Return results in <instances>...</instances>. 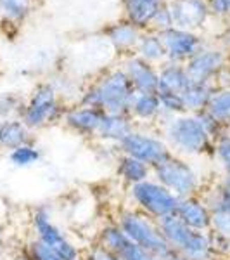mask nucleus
<instances>
[{
    "instance_id": "f257e3e1",
    "label": "nucleus",
    "mask_w": 230,
    "mask_h": 260,
    "mask_svg": "<svg viewBox=\"0 0 230 260\" xmlns=\"http://www.w3.org/2000/svg\"><path fill=\"white\" fill-rule=\"evenodd\" d=\"M135 95L123 68H112L102 73L97 80L85 87L80 94L78 104L95 108L102 113H116V115H128L130 104Z\"/></svg>"
},
{
    "instance_id": "f03ea898",
    "label": "nucleus",
    "mask_w": 230,
    "mask_h": 260,
    "mask_svg": "<svg viewBox=\"0 0 230 260\" xmlns=\"http://www.w3.org/2000/svg\"><path fill=\"white\" fill-rule=\"evenodd\" d=\"M161 137L168 144L173 154L182 158L213 156V139L203 128L198 116L183 113L178 116L163 120L160 123Z\"/></svg>"
},
{
    "instance_id": "7ed1b4c3",
    "label": "nucleus",
    "mask_w": 230,
    "mask_h": 260,
    "mask_svg": "<svg viewBox=\"0 0 230 260\" xmlns=\"http://www.w3.org/2000/svg\"><path fill=\"white\" fill-rule=\"evenodd\" d=\"M114 222L127 234L128 240L139 245L145 251H149L158 260H165L173 253V250L170 248V245L163 238L158 220L144 215V213L135 210L130 205L121 207L116 212Z\"/></svg>"
},
{
    "instance_id": "20e7f679",
    "label": "nucleus",
    "mask_w": 230,
    "mask_h": 260,
    "mask_svg": "<svg viewBox=\"0 0 230 260\" xmlns=\"http://www.w3.org/2000/svg\"><path fill=\"white\" fill-rule=\"evenodd\" d=\"M152 177L173 192L178 200L203 194L206 189V182L201 170L189 158H182L178 154H171L170 158L154 167Z\"/></svg>"
},
{
    "instance_id": "39448f33",
    "label": "nucleus",
    "mask_w": 230,
    "mask_h": 260,
    "mask_svg": "<svg viewBox=\"0 0 230 260\" xmlns=\"http://www.w3.org/2000/svg\"><path fill=\"white\" fill-rule=\"evenodd\" d=\"M158 225L170 248L185 260H213L216 257L210 233L187 228L175 215L158 220Z\"/></svg>"
},
{
    "instance_id": "423d86ee",
    "label": "nucleus",
    "mask_w": 230,
    "mask_h": 260,
    "mask_svg": "<svg viewBox=\"0 0 230 260\" xmlns=\"http://www.w3.org/2000/svg\"><path fill=\"white\" fill-rule=\"evenodd\" d=\"M66 110L68 106L59 98L52 82H40L24 103L19 118L31 132H35L62 121Z\"/></svg>"
},
{
    "instance_id": "0eeeda50",
    "label": "nucleus",
    "mask_w": 230,
    "mask_h": 260,
    "mask_svg": "<svg viewBox=\"0 0 230 260\" xmlns=\"http://www.w3.org/2000/svg\"><path fill=\"white\" fill-rule=\"evenodd\" d=\"M31 229L35 240L52 250L62 260H82L83 250L76 245L59 225L54 222L52 212L47 205L35 208L31 213Z\"/></svg>"
},
{
    "instance_id": "6e6552de",
    "label": "nucleus",
    "mask_w": 230,
    "mask_h": 260,
    "mask_svg": "<svg viewBox=\"0 0 230 260\" xmlns=\"http://www.w3.org/2000/svg\"><path fill=\"white\" fill-rule=\"evenodd\" d=\"M128 201H130V207L142 212L144 215L154 220H161L168 215H173L178 198L154 177H150L128 187Z\"/></svg>"
},
{
    "instance_id": "1a4fd4ad",
    "label": "nucleus",
    "mask_w": 230,
    "mask_h": 260,
    "mask_svg": "<svg viewBox=\"0 0 230 260\" xmlns=\"http://www.w3.org/2000/svg\"><path fill=\"white\" fill-rule=\"evenodd\" d=\"M120 153H125L128 156H133L142 163L149 165L150 169H154L156 165H160L161 161H165L166 158H170L171 149L165 139L161 137V134L150 132V130L135 127L120 142L118 146Z\"/></svg>"
},
{
    "instance_id": "9d476101",
    "label": "nucleus",
    "mask_w": 230,
    "mask_h": 260,
    "mask_svg": "<svg viewBox=\"0 0 230 260\" xmlns=\"http://www.w3.org/2000/svg\"><path fill=\"white\" fill-rule=\"evenodd\" d=\"M160 37L166 50V61L177 62V64H185L190 57H194L199 50L206 47V42L198 31L182 30L177 26L161 31Z\"/></svg>"
},
{
    "instance_id": "9b49d317",
    "label": "nucleus",
    "mask_w": 230,
    "mask_h": 260,
    "mask_svg": "<svg viewBox=\"0 0 230 260\" xmlns=\"http://www.w3.org/2000/svg\"><path fill=\"white\" fill-rule=\"evenodd\" d=\"M228 64V52L221 47L206 45L194 57L185 62V70L192 82L198 83H216V78Z\"/></svg>"
},
{
    "instance_id": "f8f14e48",
    "label": "nucleus",
    "mask_w": 230,
    "mask_h": 260,
    "mask_svg": "<svg viewBox=\"0 0 230 260\" xmlns=\"http://www.w3.org/2000/svg\"><path fill=\"white\" fill-rule=\"evenodd\" d=\"M166 4L173 18V26L182 30L198 31L204 28L211 16L208 0H170Z\"/></svg>"
},
{
    "instance_id": "ddd939ff",
    "label": "nucleus",
    "mask_w": 230,
    "mask_h": 260,
    "mask_svg": "<svg viewBox=\"0 0 230 260\" xmlns=\"http://www.w3.org/2000/svg\"><path fill=\"white\" fill-rule=\"evenodd\" d=\"M104 113L95 108L83 106V104H74V106H68L64 116H62V123L69 132L76 134V136L83 137V139L95 141L97 139V132L102 121Z\"/></svg>"
},
{
    "instance_id": "4468645a",
    "label": "nucleus",
    "mask_w": 230,
    "mask_h": 260,
    "mask_svg": "<svg viewBox=\"0 0 230 260\" xmlns=\"http://www.w3.org/2000/svg\"><path fill=\"white\" fill-rule=\"evenodd\" d=\"M173 215L180 222H183L187 228L194 231H201V233H210L211 231L213 212L203 194L180 198Z\"/></svg>"
},
{
    "instance_id": "2eb2a0df",
    "label": "nucleus",
    "mask_w": 230,
    "mask_h": 260,
    "mask_svg": "<svg viewBox=\"0 0 230 260\" xmlns=\"http://www.w3.org/2000/svg\"><path fill=\"white\" fill-rule=\"evenodd\" d=\"M121 68L127 73L128 80L135 92H158V83H160V71L158 66L150 64L137 56L135 52L125 56Z\"/></svg>"
},
{
    "instance_id": "dca6fc26",
    "label": "nucleus",
    "mask_w": 230,
    "mask_h": 260,
    "mask_svg": "<svg viewBox=\"0 0 230 260\" xmlns=\"http://www.w3.org/2000/svg\"><path fill=\"white\" fill-rule=\"evenodd\" d=\"M128 115H130V118L135 125L161 123L163 111L158 92H135Z\"/></svg>"
},
{
    "instance_id": "f3484780",
    "label": "nucleus",
    "mask_w": 230,
    "mask_h": 260,
    "mask_svg": "<svg viewBox=\"0 0 230 260\" xmlns=\"http://www.w3.org/2000/svg\"><path fill=\"white\" fill-rule=\"evenodd\" d=\"M135 128V123L130 118V115H116V113H104L102 121L97 132L99 142L104 144L120 146V142Z\"/></svg>"
},
{
    "instance_id": "a211bd4d",
    "label": "nucleus",
    "mask_w": 230,
    "mask_h": 260,
    "mask_svg": "<svg viewBox=\"0 0 230 260\" xmlns=\"http://www.w3.org/2000/svg\"><path fill=\"white\" fill-rule=\"evenodd\" d=\"M114 174L125 186L130 187L152 177V169L137 158L120 153L114 160Z\"/></svg>"
},
{
    "instance_id": "6ab92c4d",
    "label": "nucleus",
    "mask_w": 230,
    "mask_h": 260,
    "mask_svg": "<svg viewBox=\"0 0 230 260\" xmlns=\"http://www.w3.org/2000/svg\"><path fill=\"white\" fill-rule=\"evenodd\" d=\"M107 42L121 54H132L135 50L137 42H139L142 30L133 26L130 21H120V23H112L104 30Z\"/></svg>"
},
{
    "instance_id": "aec40b11",
    "label": "nucleus",
    "mask_w": 230,
    "mask_h": 260,
    "mask_svg": "<svg viewBox=\"0 0 230 260\" xmlns=\"http://www.w3.org/2000/svg\"><path fill=\"white\" fill-rule=\"evenodd\" d=\"M163 4L165 2L161 0H123V9L127 21H130L139 30L145 31L149 30L150 21Z\"/></svg>"
},
{
    "instance_id": "412c9836",
    "label": "nucleus",
    "mask_w": 230,
    "mask_h": 260,
    "mask_svg": "<svg viewBox=\"0 0 230 260\" xmlns=\"http://www.w3.org/2000/svg\"><path fill=\"white\" fill-rule=\"evenodd\" d=\"M158 71H160L158 92H175V94H182V92L192 83L189 73H187L183 64L166 61V62H163L161 66H158Z\"/></svg>"
},
{
    "instance_id": "4be33fe9",
    "label": "nucleus",
    "mask_w": 230,
    "mask_h": 260,
    "mask_svg": "<svg viewBox=\"0 0 230 260\" xmlns=\"http://www.w3.org/2000/svg\"><path fill=\"white\" fill-rule=\"evenodd\" d=\"M33 142L31 130L21 118H9L0 121V149L12 151L23 144Z\"/></svg>"
},
{
    "instance_id": "5701e85b",
    "label": "nucleus",
    "mask_w": 230,
    "mask_h": 260,
    "mask_svg": "<svg viewBox=\"0 0 230 260\" xmlns=\"http://www.w3.org/2000/svg\"><path fill=\"white\" fill-rule=\"evenodd\" d=\"M215 92H216L215 83L192 82L190 85L182 92V99H183V104H185L187 113L196 115V113L206 111L213 95H215Z\"/></svg>"
},
{
    "instance_id": "b1692460",
    "label": "nucleus",
    "mask_w": 230,
    "mask_h": 260,
    "mask_svg": "<svg viewBox=\"0 0 230 260\" xmlns=\"http://www.w3.org/2000/svg\"><path fill=\"white\" fill-rule=\"evenodd\" d=\"M135 54L154 66H161L163 62H166L165 45H163L160 33L156 31H150V30L142 31L140 39L137 42Z\"/></svg>"
},
{
    "instance_id": "393cba45",
    "label": "nucleus",
    "mask_w": 230,
    "mask_h": 260,
    "mask_svg": "<svg viewBox=\"0 0 230 260\" xmlns=\"http://www.w3.org/2000/svg\"><path fill=\"white\" fill-rule=\"evenodd\" d=\"M203 196L211 212L230 213V175L221 174L210 186H206Z\"/></svg>"
},
{
    "instance_id": "a878e982",
    "label": "nucleus",
    "mask_w": 230,
    "mask_h": 260,
    "mask_svg": "<svg viewBox=\"0 0 230 260\" xmlns=\"http://www.w3.org/2000/svg\"><path fill=\"white\" fill-rule=\"evenodd\" d=\"M42 160V149L33 142L23 144L19 148L9 151V161L18 169H28V167L36 165Z\"/></svg>"
},
{
    "instance_id": "bb28decb",
    "label": "nucleus",
    "mask_w": 230,
    "mask_h": 260,
    "mask_svg": "<svg viewBox=\"0 0 230 260\" xmlns=\"http://www.w3.org/2000/svg\"><path fill=\"white\" fill-rule=\"evenodd\" d=\"M208 111L218 121L230 127V87L216 89L210 106H208Z\"/></svg>"
},
{
    "instance_id": "cd10ccee",
    "label": "nucleus",
    "mask_w": 230,
    "mask_h": 260,
    "mask_svg": "<svg viewBox=\"0 0 230 260\" xmlns=\"http://www.w3.org/2000/svg\"><path fill=\"white\" fill-rule=\"evenodd\" d=\"M213 160L223 175H230V127L213 144Z\"/></svg>"
},
{
    "instance_id": "c85d7f7f",
    "label": "nucleus",
    "mask_w": 230,
    "mask_h": 260,
    "mask_svg": "<svg viewBox=\"0 0 230 260\" xmlns=\"http://www.w3.org/2000/svg\"><path fill=\"white\" fill-rule=\"evenodd\" d=\"M31 11V0H0V12L7 19L21 23Z\"/></svg>"
},
{
    "instance_id": "c756f323",
    "label": "nucleus",
    "mask_w": 230,
    "mask_h": 260,
    "mask_svg": "<svg viewBox=\"0 0 230 260\" xmlns=\"http://www.w3.org/2000/svg\"><path fill=\"white\" fill-rule=\"evenodd\" d=\"M158 95H160V101H161L163 120L187 113L182 94H175V92H158Z\"/></svg>"
},
{
    "instance_id": "7c9ffc66",
    "label": "nucleus",
    "mask_w": 230,
    "mask_h": 260,
    "mask_svg": "<svg viewBox=\"0 0 230 260\" xmlns=\"http://www.w3.org/2000/svg\"><path fill=\"white\" fill-rule=\"evenodd\" d=\"M24 101L14 92H4L0 94V121L9 118H19L23 111Z\"/></svg>"
},
{
    "instance_id": "2f4dec72",
    "label": "nucleus",
    "mask_w": 230,
    "mask_h": 260,
    "mask_svg": "<svg viewBox=\"0 0 230 260\" xmlns=\"http://www.w3.org/2000/svg\"><path fill=\"white\" fill-rule=\"evenodd\" d=\"M114 255H118L121 260H158L156 257H152L149 251H145L144 248H140L139 245H135L133 241L128 240V236H127V240L123 241V245L116 250Z\"/></svg>"
},
{
    "instance_id": "473e14b6",
    "label": "nucleus",
    "mask_w": 230,
    "mask_h": 260,
    "mask_svg": "<svg viewBox=\"0 0 230 260\" xmlns=\"http://www.w3.org/2000/svg\"><path fill=\"white\" fill-rule=\"evenodd\" d=\"M196 116H198V120L201 121V125H203V128L206 130V134L211 137L213 142H215L218 137L221 136V134L225 132L228 127L227 125H223L221 121H218L215 118V116L211 115L210 111H201V113H196Z\"/></svg>"
},
{
    "instance_id": "72a5a7b5",
    "label": "nucleus",
    "mask_w": 230,
    "mask_h": 260,
    "mask_svg": "<svg viewBox=\"0 0 230 260\" xmlns=\"http://www.w3.org/2000/svg\"><path fill=\"white\" fill-rule=\"evenodd\" d=\"M24 258L26 260H62L57 257L52 250H49L47 246H44L36 240H31L28 243L26 251H24Z\"/></svg>"
},
{
    "instance_id": "f704fd0d",
    "label": "nucleus",
    "mask_w": 230,
    "mask_h": 260,
    "mask_svg": "<svg viewBox=\"0 0 230 260\" xmlns=\"http://www.w3.org/2000/svg\"><path fill=\"white\" fill-rule=\"evenodd\" d=\"M173 26V18H171V12H170V7L168 4H163L160 7V11L156 12V16L152 18L150 21V26L149 30L150 31H156V33H161L165 30H168V28Z\"/></svg>"
},
{
    "instance_id": "c9c22d12",
    "label": "nucleus",
    "mask_w": 230,
    "mask_h": 260,
    "mask_svg": "<svg viewBox=\"0 0 230 260\" xmlns=\"http://www.w3.org/2000/svg\"><path fill=\"white\" fill-rule=\"evenodd\" d=\"M82 260H121V258L118 255L112 253V251L102 248V246L94 241L92 245H89L85 250H83Z\"/></svg>"
},
{
    "instance_id": "e433bc0d",
    "label": "nucleus",
    "mask_w": 230,
    "mask_h": 260,
    "mask_svg": "<svg viewBox=\"0 0 230 260\" xmlns=\"http://www.w3.org/2000/svg\"><path fill=\"white\" fill-rule=\"evenodd\" d=\"M211 231L220 236L227 238L230 241V213H221V212H213V224Z\"/></svg>"
},
{
    "instance_id": "4c0bfd02",
    "label": "nucleus",
    "mask_w": 230,
    "mask_h": 260,
    "mask_svg": "<svg viewBox=\"0 0 230 260\" xmlns=\"http://www.w3.org/2000/svg\"><path fill=\"white\" fill-rule=\"evenodd\" d=\"M208 9L215 18H230L228 0H208Z\"/></svg>"
},
{
    "instance_id": "58836bf2",
    "label": "nucleus",
    "mask_w": 230,
    "mask_h": 260,
    "mask_svg": "<svg viewBox=\"0 0 230 260\" xmlns=\"http://www.w3.org/2000/svg\"><path fill=\"white\" fill-rule=\"evenodd\" d=\"M220 45H221V49H223L225 52L230 54V26L220 35Z\"/></svg>"
},
{
    "instance_id": "ea45409f",
    "label": "nucleus",
    "mask_w": 230,
    "mask_h": 260,
    "mask_svg": "<svg viewBox=\"0 0 230 260\" xmlns=\"http://www.w3.org/2000/svg\"><path fill=\"white\" fill-rule=\"evenodd\" d=\"M227 71H228V75H230V56H228V64H227Z\"/></svg>"
},
{
    "instance_id": "a19ab883",
    "label": "nucleus",
    "mask_w": 230,
    "mask_h": 260,
    "mask_svg": "<svg viewBox=\"0 0 230 260\" xmlns=\"http://www.w3.org/2000/svg\"><path fill=\"white\" fill-rule=\"evenodd\" d=\"M16 260H26V258H24V257H23V258H16Z\"/></svg>"
},
{
    "instance_id": "79ce46f5",
    "label": "nucleus",
    "mask_w": 230,
    "mask_h": 260,
    "mask_svg": "<svg viewBox=\"0 0 230 260\" xmlns=\"http://www.w3.org/2000/svg\"><path fill=\"white\" fill-rule=\"evenodd\" d=\"M161 2H170V0H161Z\"/></svg>"
},
{
    "instance_id": "37998d69",
    "label": "nucleus",
    "mask_w": 230,
    "mask_h": 260,
    "mask_svg": "<svg viewBox=\"0 0 230 260\" xmlns=\"http://www.w3.org/2000/svg\"><path fill=\"white\" fill-rule=\"evenodd\" d=\"M228 4H230V0H228Z\"/></svg>"
},
{
    "instance_id": "c03bdc74",
    "label": "nucleus",
    "mask_w": 230,
    "mask_h": 260,
    "mask_svg": "<svg viewBox=\"0 0 230 260\" xmlns=\"http://www.w3.org/2000/svg\"><path fill=\"white\" fill-rule=\"evenodd\" d=\"M228 56H230V54H228Z\"/></svg>"
}]
</instances>
